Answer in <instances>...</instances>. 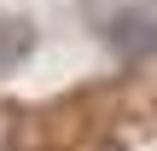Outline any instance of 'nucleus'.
Instances as JSON below:
<instances>
[{
    "label": "nucleus",
    "mask_w": 157,
    "mask_h": 151,
    "mask_svg": "<svg viewBox=\"0 0 157 151\" xmlns=\"http://www.w3.org/2000/svg\"><path fill=\"white\" fill-rule=\"evenodd\" d=\"M105 35H111V47H117L122 58H151L157 52V23L146 12H117Z\"/></svg>",
    "instance_id": "f257e3e1"
},
{
    "label": "nucleus",
    "mask_w": 157,
    "mask_h": 151,
    "mask_svg": "<svg viewBox=\"0 0 157 151\" xmlns=\"http://www.w3.org/2000/svg\"><path fill=\"white\" fill-rule=\"evenodd\" d=\"M105 151H122V145H105Z\"/></svg>",
    "instance_id": "7ed1b4c3"
},
{
    "label": "nucleus",
    "mask_w": 157,
    "mask_h": 151,
    "mask_svg": "<svg viewBox=\"0 0 157 151\" xmlns=\"http://www.w3.org/2000/svg\"><path fill=\"white\" fill-rule=\"evenodd\" d=\"M29 47H35V29H29L23 17H6V23H0V64H17Z\"/></svg>",
    "instance_id": "f03ea898"
}]
</instances>
